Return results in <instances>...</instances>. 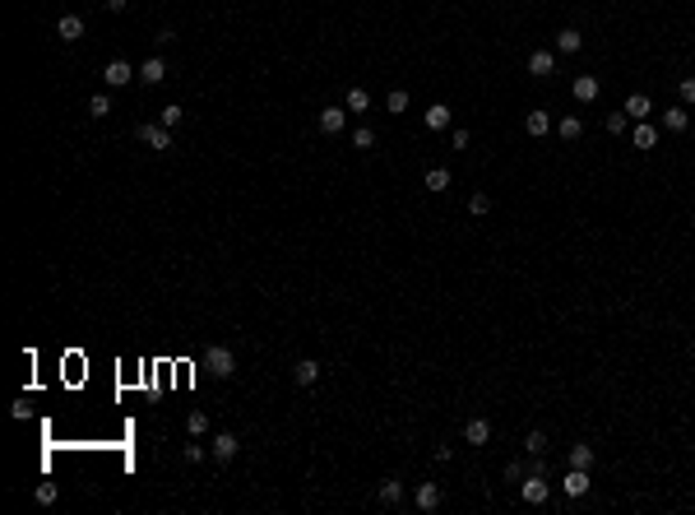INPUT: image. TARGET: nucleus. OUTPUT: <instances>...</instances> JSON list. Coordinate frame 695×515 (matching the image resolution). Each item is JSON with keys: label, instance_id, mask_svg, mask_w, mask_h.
Wrapping results in <instances>:
<instances>
[{"label": "nucleus", "instance_id": "15", "mask_svg": "<svg viewBox=\"0 0 695 515\" xmlns=\"http://www.w3.org/2000/svg\"><path fill=\"white\" fill-rule=\"evenodd\" d=\"M580 47H584V33L580 28H561L556 33V56H575Z\"/></svg>", "mask_w": 695, "mask_h": 515}, {"label": "nucleus", "instance_id": "21", "mask_svg": "<svg viewBox=\"0 0 695 515\" xmlns=\"http://www.w3.org/2000/svg\"><path fill=\"white\" fill-rule=\"evenodd\" d=\"M422 186L432 190V195H445V190H450V168H427Z\"/></svg>", "mask_w": 695, "mask_h": 515}, {"label": "nucleus", "instance_id": "30", "mask_svg": "<svg viewBox=\"0 0 695 515\" xmlns=\"http://www.w3.org/2000/svg\"><path fill=\"white\" fill-rule=\"evenodd\" d=\"M185 432H190V437H204V432H209V413H200V408H195V413L185 418Z\"/></svg>", "mask_w": 695, "mask_h": 515}, {"label": "nucleus", "instance_id": "14", "mask_svg": "<svg viewBox=\"0 0 695 515\" xmlns=\"http://www.w3.org/2000/svg\"><path fill=\"white\" fill-rule=\"evenodd\" d=\"M658 121H663V130L681 135V130L691 125V111H686V102H681V107H663V116H658Z\"/></svg>", "mask_w": 695, "mask_h": 515}, {"label": "nucleus", "instance_id": "26", "mask_svg": "<svg viewBox=\"0 0 695 515\" xmlns=\"http://www.w3.org/2000/svg\"><path fill=\"white\" fill-rule=\"evenodd\" d=\"M468 214H473V219L492 214V195H487V190H473V195H468Z\"/></svg>", "mask_w": 695, "mask_h": 515}, {"label": "nucleus", "instance_id": "13", "mask_svg": "<svg viewBox=\"0 0 695 515\" xmlns=\"http://www.w3.org/2000/svg\"><path fill=\"white\" fill-rule=\"evenodd\" d=\"M56 37H61V42H79V37H84V19H79V15H61V19H56Z\"/></svg>", "mask_w": 695, "mask_h": 515}, {"label": "nucleus", "instance_id": "19", "mask_svg": "<svg viewBox=\"0 0 695 515\" xmlns=\"http://www.w3.org/2000/svg\"><path fill=\"white\" fill-rule=\"evenodd\" d=\"M376 497H380V506H399V501H403V483H399V478H380Z\"/></svg>", "mask_w": 695, "mask_h": 515}, {"label": "nucleus", "instance_id": "37", "mask_svg": "<svg viewBox=\"0 0 695 515\" xmlns=\"http://www.w3.org/2000/svg\"><path fill=\"white\" fill-rule=\"evenodd\" d=\"M677 93H681V102L691 107V102H695V79H681V84H677Z\"/></svg>", "mask_w": 695, "mask_h": 515}, {"label": "nucleus", "instance_id": "4", "mask_svg": "<svg viewBox=\"0 0 695 515\" xmlns=\"http://www.w3.org/2000/svg\"><path fill=\"white\" fill-rule=\"evenodd\" d=\"M135 75H139L135 65L116 56V61H107V70H102V84H107V89H125V84H130Z\"/></svg>", "mask_w": 695, "mask_h": 515}, {"label": "nucleus", "instance_id": "11", "mask_svg": "<svg viewBox=\"0 0 695 515\" xmlns=\"http://www.w3.org/2000/svg\"><path fill=\"white\" fill-rule=\"evenodd\" d=\"M413 501H417V511H436V506L445 501V492H441V487H436V483H417Z\"/></svg>", "mask_w": 695, "mask_h": 515}, {"label": "nucleus", "instance_id": "9", "mask_svg": "<svg viewBox=\"0 0 695 515\" xmlns=\"http://www.w3.org/2000/svg\"><path fill=\"white\" fill-rule=\"evenodd\" d=\"M556 70V51H547V47H538V51H528V75H538V79H547Z\"/></svg>", "mask_w": 695, "mask_h": 515}, {"label": "nucleus", "instance_id": "25", "mask_svg": "<svg viewBox=\"0 0 695 515\" xmlns=\"http://www.w3.org/2000/svg\"><path fill=\"white\" fill-rule=\"evenodd\" d=\"M89 116H93V121H107V116H111V98L107 93H93L89 98Z\"/></svg>", "mask_w": 695, "mask_h": 515}, {"label": "nucleus", "instance_id": "12", "mask_svg": "<svg viewBox=\"0 0 695 515\" xmlns=\"http://www.w3.org/2000/svg\"><path fill=\"white\" fill-rule=\"evenodd\" d=\"M343 125H348V107H324L320 111V130L324 135H343Z\"/></svg>", "mask_w": 695, "mask_h": 515}, {"label": "nucleus", "instance_id": "38", "mask_svg": "<svg viewBox=\"0 0 695 515\" xmlns=\"http://www.w3.org/2000/svg\"><path fill=\"white\" fill-rule=\"evenodd\" d=\"M102 5H107L111 15H121V10H125V5H130V0H102Z\"/></svg>", "mask_w": 695, "mask_h": 515}, {"label": "nucleus", "instance_id": "8", "mask_svg": "<svg viewBox=\"0 0 695 515\" xmlns=\"http://www.w3.org/2000/svg\"><path fill=\"white\" fill-rule=\"evenodd\" d=\"M589 487H593L589 483V469H571V473L561 478V492H566V497H589Z\"/></svg>", "mask_w": 695, "mask_h": 515}, {"label": "nucleus", "instance_id": "24", "mask_svg": "<svg viewBox=\"0 0 695 515\" xmlns=\"http://www.w3.org/2000/svg\"><path fill=\"white\" fill-rule=\"evenodd\" d=\"M547 125H552V121H547V111H528V116H524V130L533 135V140H542V135H547Z\"/></svg>", "mask_w": 695, "mask_h": 515}, {"label": "nucleus", "instance_id": "36", "mask_svg": "<svg viewBox=\"0 0 695 515\" xmlns=\"http://www.w3.org/2000/svg\"><path fill=\"white\" fill-rule=\"evenodd\" d=\"M450 149H468V130H463V125L450 130Z\"/></svg>", "mask_w": 695, "mask_h": 515}, {"label": "nucleus", "instance_id": "17", "mask_svg": "<svg viewBox=\"0 0 695 515\" xmlns=\"http://www.w3.org/2000/svg\"><path fill=\"white\" fill-rule=\"evenodd\" d=\"M320 372H324V367H320L315 358H302V362L293 367V381H297V386H315V381H320Z\"/></svg>", "mask_w": 695, "mask_h": 515}, {"label": "nucleus", "instance_id": "23", "mask_svg": "<svg viewBox=\"0 0 695 515\" xmlns=\"http://www.w3.org/2000/svg\"><path fill=\"white\" fill-rule=\"evenodd\" d=\"M631 140H635V149H654V144H658V130H654L649 121H640V125H635V135H631Z\"/></svg>", "mask_w": 695, "mask_h": 515}, {"label": "nucleus", "instance_id": "3", "mask_svg": "<svg viewBox=\"0 0 695 515\" xmlns=\"http://www.w3.org/2000/svg\"><path fill=\"white\" fill-rule=\"evenodd\" d=\"M135 135H139V144H149V149H158V154H167V149H172V130H167V125H158V121L139 125Z\"/></svg>", "mask_w": 695, "mask_h": 515}, {"label": "nucleus", "instance_id": "20", "mask_svg": "<svg viewBox=\"0 0 695 515\" xmlns=\"http://www.w3.org/2000/svg\"><path fill=\"white\" fill-rule=\"evenodd\" d=\"M343 107H348V111H357V116H362V111H371V93H367V89H362V84H353V89L343 93Z\"/></svg>", "mask_w": 695, "mask_h": 515}, {"label": "nucleus", "instance_id": "22", "mask_svg": "<svg viewBox=\"0 0 695 515\" xmlns=\"http://www.w3.org/2000/svg\"><path fill=\"white\" fill-rule=\"evenodd\" d=\"M556 135H561V140H566V144H575V140H580V135H584V121H580V116H566V121L556 125Z\"/></svg>", "mask_w": 695, "mask_h": 515}, {"label": "nucleus", "instance_id": "35", "mask_svg": "<svg viewBox=\"0 0 695 515\" xmlns=\"http://www.w3.org/2000/svg\"><path fill=\"white\" fill-rule=\"evenodd\" d=\"M33 497L42 501V506H51V501H56V483H37V492H33Z\"/></svg>", "mask_w": 695, "mask_h": 515}, {"label": "nucleus", "instance_id": "6", "mask_svg": "<svg viewBox=\"0 0 695 515\" xmlns=\"http://www.w3.org/2000/svg\"><path fill=\"white\" fill-rule=\"evenodd\" d=\"M237 451H241V441L232 437V432H214V460H218V464H232Z\"/></svg>", "mask_w": 695, "mask_h": 515}, {"label": "nucleus", "instance_id": "2", "mask_svg": "<svg viewBox=\"0 0 695 515\" xmlns=\"http://www.w3.org/2000/svg\"><path fill=\"white\" fill-rule=\"evenodd\" d=\"M519 497H524L528 506H547V497H552L547 473H524V478H519Z\"/></svg>", "mask_w": 695, "mask_h": 515}, {"label": "nucleus", "instance_id": "29", "mask_svg": "<svg viewBox=\"0 0 695 515\" xmlns=\"http://www.w3.org/2000/svg\"><path fill=\"white\" fill-rule=\"evenodd\" d=\"M631 130V116L626 111H607V135H626Z\"/></svg>", "mask_w": 695, "mask_h": 515}, {"label": "nucleus", "instance_id": "16", "mask_svg": "<svg viewBox=\"0 0 695 515\" xmlns=\"http://www.w3.org/2000/svg\"><path fill=\"white\" fill-rule=\"evenodd\" d=\"M621 111H626L631 121H649V111H654V102H649V93H631L626 102H621Z\"/></svg>", "mask_w": 695, "mask_h": 515}, {"label": "nucleus", "instance_id": "28", "mask_svg": "<svg viewBox=\"0 0 695 515\" xmlns=\"http://www.w3.org/2000/svg\"><path fill=\"white\" fill-rule=\"evenodd\" d=\"M181 121H185V111L176 107V102H167V107L158 111V125H167V130H176V125H181Z\"/></svg>", "mask_w": 695, "mask_h": 515}, {"label": "nucleus", "instance_id": "7", "mask_svg": "<svg viewBox=\"0 0 695 515\" xmlns=\"http://www.w3.org/2000/svg\"><path fill=\"white\" fill-rule=\"evenodd\" d=\"M571 93H575V102H598V93H602V84L593 75H575V84H571Z\"/></svg>", "mask_w": 695, "mask_h": 515}, {"label": "nucleus", "instance_id": "1", "mask_svg": "<svg viewBox=\"0 0 695 515\" xmlns=\"http://www.w3.org/2000/svg\"><path fill=\"white\" fill-rule=\"evenodd\" d=\"M204 367H209L218 381H228V376H237V353H232L228 343H209V348H204Z\"/></svg>", "mask_w": 695, "mask_h": 515}, {"label": "nucleus", "instance_id": "5", "mask_svg": "<svg viewBox=\"0 0 695 515\" xmlns=\"http://www.w3.org/2000/svg\"><path fill=\"white\" fill-rule=\"evenodd\" d=\"M422 125H427V130H450V125H454V111H450L445 102H432V107L422 111Z\"/></svg>", "mask_w": 695, "mask_h": 515}, {"label": "nucleus", "instance_id": "34", "mask_svg": "<svg viewBox=\"0 0 695 515\" xmlns=\"http://www.w3.org/2000/svg\"><path fill=\"white\" fill-rule=\"evenodd\" d=\"M524 473H528V464H524V460H510V464H506V478H510V483H519Z\"/></svg>", "mask_w": 695, "mask_h": 515}, {"label": "nucleus", "instance_id": "27", "mask_svg": "<svg viewBox=\"0 0 695 515\" xmlns=\"http://www.w3.org/2000/svg\"><path fill=\"white\" fill-rule=\"evenodd\" d=\"M566 460H571V469H589V464H593V446H584V441H580V446H571V455H566Z\"/></svg>", "mask_w": 695, "mask_h": 515}, {"label": "nucleus", "instance_id": "32", "mask_svg": "<svg viewBox=\"0 0 695 515\" xmlns=\"http://www.w3.org/2000/svg\"><path fill=\"white\" fill-rule=\"evenodd\" d=\"M385 107L394 111V116H399V111H408V93H403V89H394V93L385 98Z\"/></svg>", "mask_w": 695, "mask_h": 515}, {"label": "nucleus", "instance_id": "18", "mask_svg": "<svg viewBox=\"0 0 695 515\" xmlns=\"http://www.w3.org/2000/svg\"><path fill=\"white\" fill-rule=\"evenodd\" d=\"M139 79H144V84H163V79H167V61H163V56H149V61L139 65Z\"/></svg>", "mask_w": 695, "mask_h": 515}, {"label": "nucleus", "instance_id": "33", "mask_svg": "<svg viewBox=\"0 0 695 515\" xmlns=\"http://www.w3.org/2000/svg\"><path fill=\"white\" fill-rule=\"evenodd\" d=\"M524 451H528V455H542V451H547V437H542V432H528V437H524Z\"/></svg>", "mask_w": 695, "mask_h": 515}, {"label": "nucleus", "instance_id": "10", "mask_svg": "<svg viewBox=\"0 0 695 515\" xmlns=\"http://www.w3.org/2000/svg\"><path fill=\"white\" fill-rule=\"evenodd\" d=\"M463 441H468V446H487V441H492V422L487 418H468L463 422Z\"/></svg>", "mask_w": 695, "mask_h": 515}, {"label": "nucleus", "instance_id": "31", "mask_svg": "<svg viewBox=\"0 0 695 515\" xmlns=\"http://www.w3.org/2000/svg\"><path fill=\"white\" fill-rule=\"evenodd\" d=\"M371 144H376V130H371V125H357L353 130V149H371Z\"/></svg>", "mask_w": 695, "mask_h": 515}]
</instances>
